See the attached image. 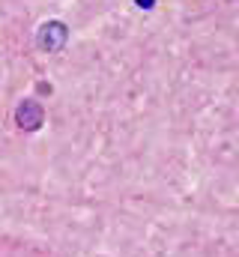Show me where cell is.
<instances>
[{
	"label": "cell",
	"instance_id": "obj_1",
	"mask_svg": "<svg viewBox=\"0 0 239 257\" xmlns=\"http://www.w3.org/2000/svg\"><path fill=\"white\" fill-rule=\"evenodd\" d=\"M66 39H69V30L60 21H51V24H45L39 30V48L42 51H57V48L66 45Z\"/></svg>",
	"mask_w": 239,
	"mask_h": 257
},
{
	"label": "cell",
	"instance_id": "obj_2",
	"mask_svg": "<svg viewBox=\"0 0 239 257\" xmlns=\"http://www.w3.org/2000/svg\"><path fill=\"white\" fill-rule=\"evenodd\" d=\"M42 120H45V114H42V108H39L36 102H21L18 111H15V123L24 128V132L39 128L42 126Z\"/></svg>",
	"mask_w": 239,
	"mask_h": 257
},
{
	"label": "cell",
	"instance_id": "obj_3",
	"mask_svg": "<svg viewBox=\"0 0 239 257\" xmlns=\"http://www.w3.org/2000/svg\"><path fill=\"white\" fill-rule=\"evenodd\" d=\"M135 3H138V6H144V9H150V6H153L156 0H135Z\"/></svg>",
	"mask_w": 239,
	"mask_h": 257
}]
</instances>
